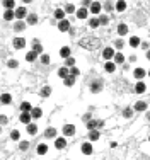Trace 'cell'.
<instances>
[{"label":"cell","mask_w":150,"mask_h":160,"mask_svg":"<svg viewBox=\"0 0 150 160\" xmlns=\"http://www.w3.org/2000/svg\"><path fill=\"white\" fill-rule=\"evenodd\" d=\"M79 44L84 48V50H97V46H99V39L97 38H94V36H84L82 39L79 41Z\"/></svg>","instance_id":"obj_1"},{"label":"cell","mask_w":150,"mask_h":160,"mask_svg":"<svg viewBox=\"0 0 150 160\" xmlns=\"http://www.w3.org/2000/svg\"><path fill=\"white\" fill-rule=\"evenodd\" d=\"M85 124H87V130H89V131H97L99 128H102V126H104V121L90 119V121H87Z\"/></svg>","instance_id":"obj_2"},{"label":"cell","mask_w":150,"mask_h":160,"mask_svg":"<svg viewBox=\"0 0 150 160\" xmlns=\"http://www.w3.org/2000/svg\"><path fill=\"white\" fill-rule=\"evenodd\" d=\"M145 75H149V72H145L143 68H135V70H133V77L138 80V82H142V79H143Z\"/></svg>","instance_id":"obj_3"},{"label":"cell","mask_w":150,"mask_h":160,"mask_svg":"<svg viewBox=\"0 0 150 160\" xmlns=\"http://www.w3.org/2000/svg\"><path fill=\"white\" fill-rule=\"evenodd\" d=\"M114 55H116V53H114L113 48H104V51H102V58L106 61H109L111 58H114Z\"/></svg>","instance_id":"obj_4"},{"label":"cell","mask_w":150,"mask_h":160,"mask_svg":"<svg viewBox=\"0 0 150 160\" xmlns=\"http://www.w3.org/2000/svg\"><path fill=\"white\" fill-rule=\"evenodd\" d=\"M24 17H27V10H26V7H17V9H15V19L22 20Z\"/></svg>","instance_id":"obj_5"},{"label":"cell","mask_w":150,"mask_h":160,"mask_svg":"<svg viewBox=\"0 0 150 160\" xmlns=\"http://www.w3.org/2000/svg\"><path fill=\"white\" fill-rule=\"evenodd\" d=\"M102 90V82L101 80H96V82H92L90 84V92H94V94H97Z\"/></svg>","instance_id":"obj_6"},{"label":"cell","mask_w":150,"mask_h":160,"mask_svg":"<svg viewBox=\"0 0 150 160\" xmlns=\"http://www.w3.org/2000/svg\"><path fill=\"white\" fill-rule=\"evenodd\" d=\"M63 135L65 136H73L75 135V126L73 124H65L63 126Z\"/></svg>","instance_id":"obj_7"},{"label":"cell","mask_w":150,"mask_h":160,"mask_svg":"<svg viewBox=\"0 0 150 160\" xmlns=\"http://www.w3.org/2000/svg\"><path fill=\"white\" fill-rule=\"evenodd\" d=\"M58 29H60L61 32H67V31H70V22H68L67 19L60 20V22H58Z\"/></svg>","instance_id":"obj_8"},{"label":"cell","mask_w":150,"mask_h":160,"mask_svg":"<svg viewBox=\"0 0 150 160\" xmlns=\"http://www.w3.org/2000/svg\"><path fill=\"white\" fill-rule=\"evenodd\" d=\"M31 119H32L31 112H20V118H19L20 123H24V124H31Z\"/></svg>","instance_id":"obj_9"},{"label":"cell","mask_w":150,"mask_h":160,"mask_svg":"<svg viewBox=\"0 0 150 160\" xmlns=\"http://www.w3.org/2000/svg\"><path fill=\"white\" fill-rule=\"evenodd\" d=\"M24 46H26V39L24 38H15L14 39V48L15 50H22Z\"/></svg>","instance_id":"obj_10"},{"label":"cell","mask_w":150,"mask_h":160,"mask_svg":"<svg viewBox=\"0 0 150 160\" xmlns=\"http://www.w3.org/2000/svg\"><path fill=\"white\" fill-rule=\"evenodd\" d=\"M58 77L60 79H67V77H70V70H68V67H61V68H58Z\"/></svg>","instance_id":"obj_11"},{"label":"cell","mask_w":150,"mask_h":160,"mask_svg":"<svg viewBox=\"0 0 150 160\" xmlns=\"http://www.w3.org/2000/svg\"><path fill=\"white\" fill-rule=\"evenodd\" d=\"M87 15H89V9L82 7V9L77 10V19H87Z\"/></svg>","instance_id":"obj_12"},{"label":"cell","mask_w":150,"mask_h":160,"mask_svg":"<svg viewBox=\"0 0 150 160\" xmlns=\"http://www.w3.org/2000/svg\"><path fill=\"white\" fill-rule=\"evenodd\" d=\"M104 70L108 72V73H113V72L116 70V63L114 61H106L104 63Z\"/></svg>","instance_id":"obj_13"},{"label":"cell","mask_w":150,"mask_h":160,"mask_svg":"<svg viewBox=\"0 0 150 160\" xmlns=\"http://www.w3.org/2000/svg\"><path fill=\"white\" fill-rule=\"evenodd\" d=\"M55 147H56L58 150L65 148V147H67V140H65V138H56V140H55Z\"/></svg>","instance_id":"obj_14"},{"label":"cell","mask_w":150,"mask_h":160,"mask_svg":"<svg viewBox=\"0 0 150 160\" xmlns=\"http://www.w3.org/2000/svg\"><path fill=\"white\" fill-rule=\"evenodd\" d=\"M90 12H92V14H99L101 12V4L99 2H90Z\"/></svg>","instance_id":"obj_15"},{"label":"cell","mask_w":150,"mask_h":160,"mask_svg":"<svg viewBox=\"0 0 150 160\" xmlns=\"http://www.w3.org/2000/svg\"><path fill=\"white\" fill-rule=\"evenodd\" d=\"M70 48H68V46H63V48H61L60 50V56L61 58H67V60H68V58H70Z\"/></svg>","instance_id":"obj_16"},{"label":"cell","mask_w":150,"mask_h":160,"mask_svg":"<svg viewBox=\"0 0 150 160\" xmlns=\"http://www.w3.org/2000/svg\"><path fill=\"white\" fill-rule=\"evenodd\" d=\"M0 100H2V104H4V106H9L10 102H12V95H10V94H2Z\"/></svg>","instance_id":"obj_17"},{"label":"cell","mask_w":150,"mask_h":160,"mask_svg":"<svg viewBox=\"0 0 150 160\" xmlns=\"http://www.w3.org/2000/svg\"><path fill=\"white\" fill-rule=\"evenodd\" d=\"M82 153L84 155H90L92 153V145L90 143H82Z\"/></svg>","instance_id":"obj_18"},{"label":"cell","mask_w":150,"mask_h":160,"mask_svg":"<svg viewBox=\"0 0 150 160\" xmlns=\"http://www.w3.org/2000/svg\"><path fill=\"white\" fill-rule=\"evenodd\" d=\"M145 90H147V85H145L143 82H138V84L135 85V92H137V94H143Z\"/></svg>","instance_id":"obj_19"},{"label":"cell","mask_w":150,"mask_h":160,"mask_svg":"<svg viewBox=\"0 0 150 160\" xmlns=\"http://www.w3.org/2000/svg\"><path fill=\"white\" fill-rule=\"evenodd\" d=\"M31 116H32V119H39L41 116H43V111L39 107H34V109L31 111Z\"/></svg>","instance_id":"obj_20"},{"label":"cell","mask_w":150,"mask_h":160,"mask_svg":"<svg viewBox=\"0 0 150 160\" xmlns=\"http://www.w3.org/2000/svg\"><path fill=\"white\" fill-rule=\"evenodd\" d=\"M142 43H140V38L138 36H131L130 38V46H133V48H138Z\"/></svg>","instance_id":"obj_21"},{"label":"cell","mask_w":150,"mask_h":160,"mask_svg":"<svg viewBox=\"0 0 150 160\" xmlns=\"http://www.w3.org/2000/svg\"><path fill=\"white\" fill-rule=\"evenodd\" d=\"M24 29H26V22L19 20V22L14 24V31H15V32H20V31H24Z\"/></svg>","instance_id":"obj_22"},{"label":"cell","mask_w":150,"mask_h":160,"mask_svg":"<svg viewBox=\"0 0 150 160\" xmlns=\"http://www.w3.org/2000/svg\"><path fill=\"white\" fill-rule=\"evenodd\" d=\"M32 109H34V107L31 106V102H22V104H20V111H22V112H31Z\"/></svg>","instance_id":"obj_23"},{"label":"cell","mask_w":150,"mask_h":160,"mask_svg":"<svg viewBox=\"0 0 150 160\" xmlns=\"http://www.w3.org/2000/svg\"><path fill=\"white\" fill-rule=\"evenodd\" d=\"M65 14H67V12H65L63 9H56V10H55V19L63 20V19H65Z\"/></svg>","instance_id":"obj_24"},{"label":"cell","mask_w":150,"mask_h":160,"mask_svg":"<svg viewBox=\"0 0 150 160\" xmlns=\"http://www.w3.org/2000/svg\"><path fill=\"white\" fill-rule=\"evenodd\" d=\"M135 111H147V102H143V100H138L137 104H135Z\"/></svg>","instance_id":"obj_25"},{"label":"cell","mask_w":150,"mask_h":160,"mask_svg":"<svg viewBox=\"0 0 150 160\" xmlns=\"http://www.w3.org/2000/svg\"><path fill=\"white\" fill-rule=\"evenodd\" d=\"M114 9L118 10V12H123V10L126 9V2H123V0L116 2V4H114Z\"/></svg>","instance_id":"obj_26"},{"label":"cell","mask_w":150,"mask_h":160,"mask_svg":"<svg viewBox=\"0 0 150 160\" xmlns=\"http://www.w3.org/2000/svg\"><path fill=\"white\" fill-rule=\"evenodd\" d=\"M118 34H120V36L128 34V26H126V24H120V26H118Z\"/></svg>","instance_id":"obj_27"},{"label":"cell","mask_w":150,"mask_h":160,"mask_svg":"<svg viewBox=\"0 0 150 160\" xmlns=\"http://www.w3.org/2000/svg\"><path fill=\"white\" fill-rule=\"evenodd\" d=\"M14 17H15V10H5V14H4L5 20H12Z\"/></svg>","instance_id":"obj_28"},{"label":"cell","mask_w":150,"mask_h":160,"mask_svg":"<svg viewBox=\"0 0 150 160\" xmlns=\"http://www.w3.org/2000/svg\"><path fill=\"white\" fill-rule=\"evenodd\" d=\"M39 94H41V97H48V95L51 94V87H50V85H44V87L41 89Z\"/></svg>","instance_id":"obj_29"},{"label":"cell","mask_w":150,"mask_h":160,"mask_svg":"<svg viewBox=\"0 0 150 160\" xmlns=\"http://www.w3.org/2000/svg\"><path fill=\"white\" fill-rule=\"evenodd\" d=\"M99 131H89V140L90 141H97L99 140Z\"/></svg>","instance_id":"obj_30"},{"label":"cell","mask_w":150,"mask_h":160,"mask_svg":"<svg viewBox=\"0 0 150 160\" xmlns=\"http://www.w3.org/2000/svg\"><path fill=\"white\" fill-rule=\"evenodd\" d=\"M36 22H38V15H36V14H29V15H27V24L34 26Z\"/></svg>","instance_id":"obj_31"},{"label":"cell","mask_w":150,"mask_h":160,"mask_svg":"<svg viewBox=\"0 0 150 160\" xmlns=\"http://www.w3.org/2000/svg\"><path fill=\"white\" fill-rule=\"evenodd\" d=\"M32 51H36L38 55H39L41 51H43V46H41V44H39V43H38V41H36V39L32 41Z\"/></svg>","instance_id":"obj_32"},{"label":"cell","mask_w":150,"mask_h":160,"mask_svg":"<svg viewBox=\"0 0 150 160\" xmlns=\"http://www.w3.org/2000/svg\"><path fill=\"white\" fill-rule=\"evenodd\" d=\"M27 133H29V135H36V133H38V126H36L34 123L27 124Z\"/></svg>","instance_id":"obj_33"},{"label":"cell","mask_w":150,"mask_h":160,"mask_svg":"<svg viewBox=\"0 0 150 160\" xmlns=\"http://www.w3.org/2000/svg\"><path fill=\"white\" fill-rule=\"evenodd\" d=\"M44 136H46V138H55V136H56V130H55V128H48L46 133H44Z\"/></svg>","instance_id":"obj_34"},{"label":"cell","mask_w":150,"mask_h":160,"mask_svg":"<svg viewBox=\"0 0 150 160\" xmlns=\"http://www.w3.org/2000/svg\"><path fill=\"white\" fill-rule=\"evenodd\" d=\"M38 155H44V153H46V152H48V145H44V143H41L39 147H38Z\"/></svg>","instance_id":"obj_35"},{"label":"cell","mask_w":150,"mask_h":160,"mask_svg":"<svg viewBox=\"0 0 150 160\" xmlns=\"http://www.w3.org/2000/svg\"><path fill=\"white\" fill-rule=\"evenodd\" d=\"M36 58H38V53H36V51H29V53L26 55V60L27 61H34Z\"/></svg>","instance_id":"obj_36"},{"label":"cell","mask_w":150,"mask_h":160,"mask_svg":"<svg viewBox=\"0 0 150 160\" xmlns=\"http://www.w3.org/2000/svg\"><path fill=\"white\" fill-rule=\"evenodd\" d=\"M89 26H90V27H92V29H96V27H99V26H101L99 19H96V17H92V19L89 20Z\"/></svg>","instance_id":"obj_37"},{"label":"cell","mask_w":150,"mask_h":160,"mask_svg":"<svg viewBox=\"0 0 150 160\" xmlns=\"http://www.w3.org/2000/svg\"><path fill=\"white\" fill-rule=\"evenodd\" d=\"M75 80H77V79H75V77H72V75H70V77H67V79L63 80V82H65V85H67V87H72V85L75 84Z\"/></svg>","instance_id":"obj_38"},{"label":"cell","mask_w":150,"mask_h":160,"mask_svg":"<svg viewBox=\"0 0 150 160\" xmlns=\"http://www.w3.org/2000/svg\"><path fill=\"white\" fill-rule=\"evenodd\" d=\"M4 5L7 7V10H12L14 7H15V2H14V0H5V2H4Z\"/></svg>","instance_id":"obj_39"},{"label":"cell","mask_w":150,"mask_h":160,"mask_svg":"<svg viewBox=\"0 0 150 160\" xmlns=\"http://www.w3.org/2000/svg\"><path fill=\"white\" fill-rule=\"evenodd\" d=\"M99 22H101V26H106V24H109V17L108 15H99Z\"/></svg>","instance_id":"obj_40"},{"label":"cell","mask_w":150,"mask_h":160,"mask_svg":"<svg viewBox=\"0 0 150 160\" xmlns=\"http://www.w3.org/2000/svg\"><path fill=\"white\" fill-rule=\"evenodd\" d=\"M123 61H125V56H123L121 53H116V55H114V63L120 65V63H123Z\"/></svg>","instance_id":"obj_41"},{"label":"cell","mask_w":150,"mask_h":160,"mask_svg":"<svg viewBox=\"0 0 150 160\" xmlns=\"http://www.w3.org/2000/svg\"><path fill=\"white\" fill-rule=\"evenodd\" d=\"M10 138H12L14 141H17V140L20 138V133H19L17 130H12V133H10Z\"/></svg>","instance_id":"obj_42"},{"label":"cell","mask_w":150,"mask_h":160,"mask_svg":"<svg viewBox=\"0 0 150 160\" xmlns=\"http://www.w3.org/2000/svg\"><path fill=\"white\" fill-rule=\"evenodd\" d=\"M123 116H125V118H131V116H133V109H131V107H126V109L123 111Z\"/></svg>","instance_id":"obj_43"},{"label":"cell","mask_w":150,"mask_h":160,"mask_svg":"<svg viewBox=\"0 0 150 160\" xmlns=\"http://www.w3.org/2000/svg\"><path fill=\"white\" fill-rule=\"evenodd\" d=\"M70 75H72V77H75V79H77V77L80 75V70L77 68V67H73V68H70Z\"/></svg>","instance_id":"obj_44"},{"label":"cell","mask_w":150,"mask_h":160,"mask_svg":"<svg viewBox=\"0 0 150 160\" xmlns=\"http://www.w3.org/2000/svg\"><path fill=\"white\" fill-rule=\"evenodd\" d=\"M19 148L22 152H26L27 148H29V141H20V145H19Z\"/></svg>","instance_id":"obj_45"},{"label":"cell","mask_w":150,"mask_h":160,"mask_svg":"<svg viewBox=\"0 0 150 160\" xmlns=\"http://www.w3.org/2000/svg\"><path fill=\"white\" fill-rule=\"evenodd\" d=\"M7 65H9V68H17L19 63H17V60H9L7 61Z\"/></svg>","instance_id":"obj_46"},{"label":"cell","mask_w":150,"mask_h":160,"mask_svg":"<svg viewBox=\"0 0 150 160\" xmlns=\"http://www.w3.org/2000/svg\"><path fill=\"white\" fill-rule=\"evenodd\" d=\"M65 65H67V67H68V68H73V67H75V60H73V58H68V60H67V63H65Z\"/></svg>","instance_id":"obj_47"},{"label":"cell","mask_w":150,"mask_h":160,"mask_svg":"<svg viewBox=\"0 0 150 160\" xmlns=\"http://www.w3.org/2000/svg\"><path fill=\"white\" fill-rule=\"evenodd\" d=\"M41 63L48 65V63H50V56H48V55H41Z\"/></svg>","instance_id":"obj_48"},{"label":"cell","mask_w":150,"mask_h":160,"mask_svg":"<svg viewBox=\"0 0 150 160\" xmlns=\"http://www.w3.org/2000/svg\"><path fill=\"white\" fill-rule=\"evenodd\" d=\"M123 44H125V43H123V39H116V41H114V46H116L118 50H121V48H123Z\"/></svg>","instance_id":"obj_49"},{"label":"cell","mask_w":150,"mask_h":160,"mask_svg":"<svg viewBox=\"0 0 150 160\" xmlns=\"http://www.w3.org/2000/svg\"><path fill=\"white\" fill-rule=\"evenodd\" d=\"M73 10H75V7H73V5H72V4H68V5H67V7H65V12H67V14H72V12H73Z\"/></svg>","instance_id":"obj_50"},{"label":"cell","mask_w":150,"mask_h":160,"mask_svg":"<svg viewBox=\"0 0 150 160\" xmlns=\"http://www.w3.org/2000/svg\"><path fill=\"white\" fill-rule=\"evenodd\" d=\"M104 7H106V10H113V9H111V7H113V4H111V2H106V4H104Z\"/></svg>","instance_id":"obj_51"},{"label":"cell","mask_w":150,"mask_h":160,"mask_svg":"<svg viewBox=\"0 0 150 160\" xmlns=\"http://www.w3.org/2000/svg\"><path fill=\"white\" fill-rule=\"evenodd\" d=\"M0 118H2V124H5V123H7V116H5V114H2Z\"/></svg>","instance_id":"obj_52"},{"label":"cell","mask_w":150,"mask_h":160,"mask_svg":"<svg viewBox=\"0 0 150 160\" xmlns=\"http://www.w3.org/2000/svg\"><path fill=\"white\" fill-rule=\"evenodd\" d=\"M147 58H149V60H150V50L147 51Z\"/></svg>","instance_id":"obj_53"},{"label":"cell","mask_w":150,"mask_h":160,"mask_svg":"<svg viewBox=\"0 0 150 160\" xmlns=\"http://www.w3.org/2000/svg\"><path fill=\"white\" fill-rule=\"evenodd\" d=\"M149 77H150V70H149Z\"/></svg>","instance_id":"obj_54"},{"label":"cell","mask_w":150,"mask_h":160,"mask_svg":"<svg viewBox=\"0 0 150 160\" xmlns=\"http://www.w3.org/2000/svg\"><path fill=\"white\" fill-rule=\"evenodd\" d=\"M149 140H150V138H149Z\"/></svg>","instance_id":"obj_55"}]
</instances>
